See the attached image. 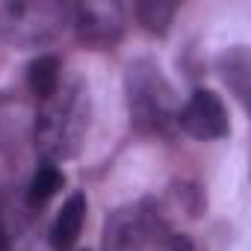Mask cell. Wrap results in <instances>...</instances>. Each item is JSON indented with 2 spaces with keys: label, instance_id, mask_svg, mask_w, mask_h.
<instances>
[{
  "label": "cell",
  "instance_id": "6da1fadb",
  "mask_svg": "<svg viewBox=\"0 0 251 251\" xmlns=\"http://www.w3.org/2000/svg\"><path fill=\"white\" fill-rule=\"evenodd\" d=\"M89 127V98L80 83H68L42 100L33 121V142L48 163L68 160L77 154Z\"/></svg>",
  "mask_w": 251,
  "mask_h": 251
},
{
  "label": "cell",
  "instance_id": "7a4b0ae2",
  "mask_svg": "<svg viewBox=\"0 0 251 251\" xmlns=\"http://www.w3.org/2000/svg\"><path fill=\"white\" fill-rule=\"evenodd\" d=\"M127 103H130V121L145 133H169L172 124H177V100L175 89L163 77L160 65L148 59H136L127 68Z\"/></svg>",
  "mask_w": 251,
  "mask_h": 251
},
{
  "label": "cell",
  "instance_id": "3957f363",
  "mask_svg": "<svg viewBox=\"0 0 251 251\" xmlns=\"http://www.w3.org/2000/svg\"><path fill=\"white\" fill-rule=\"evenodd\" d=\"M71 24V6L59 0H9L0 6V36L15 48H42Z\"/></svg>",
  "mask_w": 251,
  "mask_h": 251
},
{
  "label": "cell",
  "instance_id": "277c9868",
  "mask_svg": "<svg viewBox=\"0 0 251 251\" xmlns=\"http://www.w3.org/2000/svg\"><path fill=\"white\" fill-rule=\"evenodd\" d=\"M160 233L163 225L160 219L136 204L127 210H115L106 219V230H103V251H157L160 245Z\"/></svg>",
  "mask_w": 251,
  "mask_h": 251
},
{
  "label": "cell",
  "instance_id": "5b68a950",
  "mask_svg": "<svg viewBox=\"0 0 251 251\" xmlns=\"http://www.w3.org/2000/svg\"><path fill=\"white\" fill-rule=\"evenodd\" d=\"M177 124L195 139H222L230 133L225 103L210 89H195L189 100L177 109Z\"/></svg>",
  "mask_w": 251,
  "mask_h": 251
},
{
  "label": "cell",
  "instance_id": "8992f818",
  "mask_svg": "<svg viewBox=\"0 0 251 251\" xmlns=\"http://www.w3.org/2000/svg\"><path fill=\"white\" fill-rule=\"evenodd\" d=\"M71 27L86 45L103 48L121 39L124 33V9L118 3H80L71 6Z\"/></svg>",
  "mask_w": 251,
  "mask_h": 251
},
{
  "label": "cell",
  "instance_id": "52a82bcc",
  "mask_svg": "<svg viewBox=\"0 0 251 251\" xmlns=\"http://www.w3.org/2000/svg\"><path fill=\"white\" fill-rule=\"evenodd\" d=\"M33 121H36V112L30 109L27 100L9 92L0 95V151L18 154L33 139Z\"/></svg>",
  "mask_w": 251,
  "mask_h": 251
},
{
  "label": "cell",
  "instance_id": "ba28073f",
  "mask_svg": "<svg viewBox=\"0 0 251 251\" xmlns=\"http://www.w3.org/2000/svg\"><path fill=\"white\" fill-rule=\"evenodd\" d=\"M83 222H86V195L74 192L62 204V210L56 213V219H53V227H50V245H53V251L74 248V242L80 239Z\"/></svg>",
  "mask_w": 251,
  "mask_h": 251
},
{
  "label": "cell",
  "instance_id": "9c48e42d",
  "mask_svg": "<svg viewBox=\"0 0 251 251\" xmlns=\"http://www.w3.org/2000/svg\"><path fill=\"white\" fill-rule=\"evenodd\" d=\"M27 86H30V92L39 100L50 98L59 89V59L56 56H39V59H33L30 68H27Z\"/></svg>",
  "mask_w": 251,
  "mask_h": 251
},
{
  "label": "cell",
  "instance_id": "30bf717a",
  "mask_svg": "<svg viewBox=\"0 0 251 251\" xmlns=\"http://www.w3.org/2000/svg\"><path fill=\"white\" fill-rule=\"evenodd\" d=\"M62 172L56 169V163H42L30 180V189H27V204L30 207H42L45 201H50L59 189H62Z\"/></svg>",
  "mask_w": 251,
  "mask_h": 251
},
{
  "label": "cell",
  "instance_id": "8fae6325",
  "mask_svg": "<svg viewBox=\"0 0 251 251\" xmlns=\"http://www.w3.org/2000/svg\"><path fill=\"white\" fill-rule=\"evenodd\" d=\"M175 12H177V3H166V0H142V3H136V18L151 33H166Z\"/></svg>",
  "mask_w": 251,
  "mask_h": 251
},
{
  "label": "cell",
  "instance_id": "7c38bea8",
  "mask_svg": "<svg viewBox=\"0 0 251 251\" xmlns=\"http://www.w3.org/2000/svg\"><path fill=\"white\" fill-rule=\"evenodd\" d=\"M163 251H195V248H192V242L186 236H169L166 245H163Z\"/></svg>",
  "mask_w": 251,
  "mask_h": 251
},
{
  "label": "cell",
  "instance_id": "4fadbf2b",
  "mask_svg": "<svg viewBox=\"0 0 251 251\" xmlns=\"http://www.w3.org/2000/svg\"><path fill=\"white\" fill-rule=\"evenodd\" d=\"M0 251H3V248H0Z\"/></svg>",
  "mask_w": 251,
  "mask_h": 251
}]
</instances>
